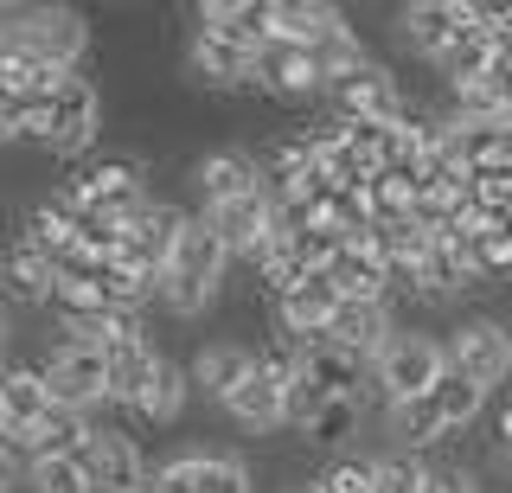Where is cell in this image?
I'll list each match as a JSON object with an SVG mask.
<instances>
[{
  "mask_svg": "<svg viewBox=\"0 0 512 493\" xmlns=\"http://www.w3.org/2000/svg\"><path fill=\"white\" fill-rule=\"evenodd\" d=\"M231 263H237V257L224 250V237L205 225L199 212H192V225H186V237H180V250H173L167 276H160V295H154V301L173 314V321H199V314L218 308Z\"/></svg>",
  "mask_w": 512,
  "mask_h": 493,
  "instance_id": "obj_1",
  "label": "cell"
},
{
  "mask_svg": "<svg viewBox=\"0 0 512 493\" xmlns=\"http://www.w3.org/2000/svg\"><path fill=\"white\" fill-rule=\"evenodd\" d=\"M448 372V346L442 333H423V327H397V340L372 359V385H365V410H391V404H410V397H429Z\"/></svg>",
  "mask_w": 512,
  "mask_h": 493,
  "instance_id": "obj_2",
  "label": "cell"
},
{
  "mask_svg": "<svg viewBox=\"0 0 512 493\" xmlns=\"http://www.w3.org/2000/svg\"><path fill=\"white\" fill-rule=\"evenodd\" d=\"M0 45H20V52L45 58L52 71H77L90 52V26L77 7H52V0H39V7H7L0 13Z\"/></svg>",
  "mask_w": 512,
  "mask_h": 493,
  "instance_id": "obj_3",
  "label": "cell"
},
{
  "mask_svg": "<svg viewBox=\"0 0 512 493\" xmlns=\"http://www.w3.org/2000/svg\"><path fill=\"white\" fill-rule=\"evenodd\" d=\"M96 135H103V97H96V84H90V77H64L52 97H45L39 148L58 154V161L84 167V154L96 148Z\"/></svg>",
  "mask_w": 512,
  "mask_h": 493,
  "instance_id": "obj_4",
  "label": "cell"
},
{
  "mask_svg": "<svg viewBox=\"0 0 512 493\" xmlns=\"http://www.w3.org/2000/svg\"><path fill=\"white\" fill-rule=\"evenodd\" d=\"M84 212H103L116 218V225H128V218L141 212L154 193H148V167L135 161V154H103V161H84L71 173V186H64Z\"/></svg>",
  "mask_w": 512,
  "mask_h": 493,
  "instance_id": "obj_5",
  "label": "cell"
},
{
  "mask_svg": "<svg viewBox=\"0 0 512 493\" xmlns=\"http://www.w3.org/2000/svg\"><path fill=\"white\" fill-rule=\"evenodd\" d=\"M468 33H487L480 0H410V7H397V20H391V39L404 45L410 58H429V65Z\"/></svg>",
  "mask_w": 512,
  "mask_h": 493,
  "instance_id": "obj_6",
  "label": "cell"
},
{
  "mask_svg": "<svg viewBox=\"0 0 512 493\" xmlns=\"http://www.w3.org/2000/svg\"><path fill=\"white\" fill-rule=\"evenodd\" d=\"M442 346H448V372L474 378L487 391L512 378V321H500V314H461L442 333Z\"/></svg>",
  "mask_w": 512,
  "mask_h": 493,
  "instance_id": "obj_7",
  "label": "cell"
},
{
  "mask_svg": "<svg viewBox=\"0 0 512 493\" xmlns=\"http://www.w3.org/2000/svg\"><path fill=\"white\" fill-rule=\"evenodd\" d=\"M39 372H45V385H52V397L64 410H90L96 417V404H109V353L103 346L52 340L39 353Z\"/></svg>",
  "mask_w": 512,
  "mask_h": 493,
  "instance_id": "obj_8",
  "label": "cell"
},
{
  "mask_svg": "<svg viewBox=\"0 0 512 493\" xmlns=\"http://www.w3.org/2000/svg\"><path fill=\"white\" fill-rule=\"evenodd\" d=\"M327 103H333V116L340 122H384V129H404L410 122V97H404V84H397V71L391 65H359L352 77H340V84L327 90Z\"/></svg>",
  "mask_w": 512,
  "mask_h": 493,
  "instance_id": "obj_9",
  "label": "cell"
},
{
  "mask_svg": "<svg viewBox=\"0 0 512 493\" xmlns=\"http://www.w3.org/2000/svg\"><path fill=\"white\" fill-rule=\"evenodd\" d=\"M192 225V212L186 205H173V199H148L135 218H128V237H122V263L128 269H141L148 282L167 276V263H173V250H180V237Z\"/></svg>",
  "mask_w": 512,
  "mask_h": 493,
  "instance_id": "obj_10",
  "label": "cell"
},
{
  "mask_svg": "<svg viewBox=\"0 0 512 493\" xmlns=\"http://www.w3.org/2000/svg\"><path fill=\"white\" fill-rule=\"evenodd\" d=\"M154 487H160V493H256V474H250L244 455L180 449V455L154 461Z\"/></svg>",
  "mask_w": 512,
  "mask_h": 493,
  "instance_id": "obj_11",
  "label": "cell"
},
{
  "mask_svg": "<svg viewBox=\"0 0 512 493\" xmlns=\"http://www.w3.org/2000/svg\"><path fill=\"white\" fill-rule=\"evenodd\" d=\"M77 461H84V474H90L96 493H141V487L154 481V468H148V455H141V442L128 436L122 423H96L90 449L77 455Z\"/></svg>",
  "mask_w": 512,
  "mask_h": 493,
  "instance_id": "obj_12",
  "label": "cell"
},
{
  "mask_svg": "<svg viewBox=\"0 0 512 493\" xmlns=\"http://www.w3.org/2000/svg\"><path fill=\"white\" fill-rule=\"evenodd\" d=\"M263 161H256L250 148H212L192 161V193H199V212H212V205H231V199H250L263 193Z\"/></svg>",
  "mask_w": 512,
  "mask_h": 493,
  "instance_id": "obj_13",
  "label": "cell"
},
{
  "mask_svg": "<svg viewBox=\"0 0 512 493\" xmlns=\"http://www.w3.org/2000/svg\"><path fill=\"white\" fill-rule=\"evenodd\" d=\"M256 90H269V97H282V103H314V97H327V77H320L308 45L269 39L263 52H256Z\"/></svg>",
  "mask_w": 512,
  "mask_h": 493,
  "instance_id": "obj_14",
  "label": "cell"
},
{
  "mask_svg": "<svg viewBox=\"0 0 512 493\" xmlns=\"http://www.w3.org/2000/svg\"><path fill=\"white\" fill-rule=\"evenodd\" d=\"M224 417L244 429V436H276V429H288V378L263 359V365H256V372L244 378V385L231 391Z\"/></svg>",
  "mask_w": 512,
  "mask_h": 493,
  "instance_id": "obj_15",
  "label": "cell"
},
{
  "mask_svg": "<svg viewBox=\"0 0 512 493\" xmlns=\"http://www.w3.org/2000/svg\"><path fill=\"white\" fill-rule=\"evenodd\" d=\"M192 20H199V33H212L224 45L263 52V45L276 39V0H199Z\"/></svg>",
  "mask_w": 512,
  "mask_h": 493,
  "instance_id": "obj_16",
  "label": "cell"
},
{
  "mask_svg": "<svg viewBox=\"0 0 512 493\" xmlns=\"http://www.w3.org/2000/svg\"><path fill=\"white\" fill-rule=\"evenodd\" d=\"M256 365H263V353H256V346H244V340H205L199 353L186 359V372H192V391H199L205 404L224 410V404H231V391L244 385Z\"/></svg>",
  "mask_w": 512,
  "mask_h": 493,
  "instance_id": "obj_17",
  "label": "cell"
},
{
  "mask_svg": "<svg viewBox=\"0 0 512 493\" xmlns=\"http://www.w3.org/2000/svg\"><path fill=\"white\" fill-rule=\"evenodd\" d=\"M199 218L224 237V250H231V257L250 263L256 250H263V237L276 231V199H269V186H263V193L231 199V205H212V212H199Z\"/></svg>",
  "mask_w": 512,
  "mask_h": 493,
  "instance_id": "obj_18",
  "label": "cell"
},
{
  "mask_svg": "<svg viewBox=\"0 0 512 493\" xmlns=\"http://www.w3.org/2000/svg\"><path fill=\"white\" fill-rule=\"evenodd\" d=\"M186 77L205 90H256V52L244 45H224L212 33H192L186 45Z\"/></svg>",
  "mask_w": 512,
  "mask_h": 493,
  "instance_id": "obj_19",
  "label": "cell"
},
{
  "mask_svg": "<svg viewBox=\"0 0 512 493\" xmlns=\"http://www.w3.org/2000/svg\"><path fill=\"white\" fill-rule=\"evenodd\" d=\"M327 340H340L346 353H359L365 365H372L384 346L397 340V314H391V301H346V308L333 314Z\"/></svg>",
  "mask_w": 512,
  "mask_h": 493,
  "instance_id": "obj_20",
  "label": "cell"
},
{
  "mask_svg": "<svg viewBox=\"0 0 512 493\" xmlns=\"http://www.w3.org/2000/svg\"><path fill=\"white\" fill-rule=\"evenodd\" d=\"M160 359H167V353H154L148 333H128V340L109 346V404H116V410H135L141 391L154 385Z\"/></svg>",
  "mask_w": 512,
  "mask_h": 493,
  "instance_id": "obj_21",
  "label": "cell"
},
{
  "mask_svg": "<svg viewBox=\"0 0 512 493\" xmlns=\"http://www.w3.org/2000/svg\"><path fill=\"white\" fill-rule=\"evenodd\" d=\"M384 436H391L397 455H423V449H436V442H448V423H442L436 397H410V404L384 410Z\"/></svg>",
  "mask_w": 512,
  "mask_h": 493,
  "instance_id": "obj_22",
  "label": "cell"
},
{
  "mask_svg": "<svg viewBox=\"0 0 512 493\" xmlns=\"http://www.w3.org/2000/svg\"><path fill=\"white\" fill-rule=\"evenodd\" d=\"M327 276L340 282L346 301H391V263H384L372 244H346L340 257L327 263Z\"/></svg>",
  "mask_w": 512,
  "mask_h": 493,
  "instance_id": "obj_23",
  "label": "cell"
},
{
  "mask_svg": "<svg viewBox=\"0 0 512 493\" xmlns=\"http://www.w3.org/2000/svg\"><path fill=\"white\" fill-rule=\"evenodd\" d=\"M346 26V13L340 7H327V0H276V39L288 45H327L333 33Z\"/></svg>",
  "mask_w": 512,
  "mask_h": 493,
  "instance_id": "obj_24",
  "label": "cell"
},
{
  "mask_svg": "<svg viewBox=\"0 0 512 493\" xmlns=\"http://www.w3.org/2000/svg\"><path fill=\"white\" fill-rule=\"evenodd\" d=\"M192 372L180 359H160V372H154V385L141 391V404L128 410V417H141V423H180L186 417V404H192Z\"/></svg>",
  "mask_w": 512,
  "mask_h": 493,
  "instance_id": "obj_25",
  "label": "cell"
},
{
  "mask_svg": "<svg viewBox=\"0 0 512 493\" xmlns=\"http://www.w3.org/2000/svg\"><path fill=\"white\" fill-rule=\"evenodd\" d=\"M90 436H96V417H90V410H64V404H58L52 417H45V423L26 436V455H32V461H45V455H84Z\"/></svg>",
  "mask_w": 512,
  "mask_h": 493,
  "instance_id": "obj_26",
  "label": "cell"
},
{
  "mask_svg": "<svg viewBox=\"0 0 512 493\" xmlns=\"http://www.w3.org/2000/svg\"><path fill=\"white\" fill-rule=\"evenodd\" d=\"M52 289H58V269L39 250L13 244V257H7V301L13 308H52Z\"/></svg>",
  "mask_w": 512,
  "mask_h": 493,
  "instance_id": "obj_27",
  "label": "cell"
},
{
  "mask_svg": "<svg viewBox=\"0 0 512 493\" xmlns=\"http://www.w3.org/2000/svg\"><path fill=\"white\" fill-rule=\"evenodd\" d=\"M64 77H77V71H52L45 58L20 52V45H0V97H52Z\"/></svg>",
  "mask_w": 512,
  "mask_h": 493,
  "instance_id": "obj_28",
  "label": "cell"
},
{
  "mask_svg": "<svg viewBox=\"0 0 512 493\" xmlns=\"http://www.w3.org/2000/svg\"><path fill=\"white\" fill-rule=\"evenodd\" d=\"M493 65H500V58H493V39H487V33H468V39H455V45H448V52L436 58V77L448 84V97H455V90L480 84V77H487Z\"/></svg>",
  "mask_w": 512,
  "mask_h": 493,
  "instance_id": "obj_29",
  "label": "cell"
},
{
  "mask_svg": "<svg viewBox=\"0 0 512 493\" xmlns=\"http://www.w3.org/2000/svg\"><path fill=\"white\" fill-rule=\"evenodd\" d=\"M365 429V391H352V397H327V410L308 423V449H346L352 436Z\"/></svg>",
  "mask_w": 512,
  "mask_h": 493,
  "instance_id": "obj_30",
  "label": "cell"
},
{
  "mask_svg": "<svg viewBox=\"0 0 512 493\" xmlns=\"http://www.w3.org/2000/svg\"><path fill=\"white\" fill-rule=\"evenodd\" d=\"M436 397V410H442V423H448V436H461V429H474L480 423V410H487V385H474V378H461V372H442V385L429 391Z\"/></svg>",
  "mask_w": 512,
  "mask_h": 493,
  "instance_id": "obj_31",
  "label": "cell"
},
{
  "mask_svg": "<svg viewBox=\"0 0 512 493\" xmlns=\"http://www.w3.org/2000/svg\"><path fill=\"white\" fill-rule=\"evenodd\" d=\"M26 493H96V487H90V474H84L77 455H45V461H32Z\"/></svg>",
  "mask_w": 512,
  "mask_h": 493,
  "instance_id": "obj_32",
  "label": "cell"
},
{
  "mask_svg": "<svg viewBox=\"0 0 512 493\" xmlns=\"http://www.w3.org/2000/svg\"><path fill=\"white\" fill-rule=\"evenodd\" d=\"M423 481H429L423 455H397V449L378 455V493H423Z\"/></svg>",
  "mask_w": 512,
  "mask_h": 493,
  "instance_id": "obj_33",
  "label": "cell"
},
{
  "mask_svg": "<svg viewBox=\"0 0 512 493\" xmlns=\"http://www.w3.org/2000/svg\"><path fill=\"white\" fill-rule=\"evenodd\" d=\"M474 205H480L487 218H512V167H506V161L474 173Z\"/></svg>",
  "mask_w": 512,
  "mask_h": 493,
  "instance_id": "obj_34",
  "label": "cell"
},
{
  "mask_svg": "<svg viewBox=\"0 0 512 493\" xmlns=\"http://www.w3.org/2000/svg\"><path fill=\"white\" fill-rule=\"evenodd\" d=\"M423 493H487V474L474 461H429Z\"/></svg>",
  "mask_w": 512,
  "mask_h": 493,
  "instance_id": "obj_35",
  "label": "cell"
},
{
  "mask_svg": "<svg viewBox=\"0 0 512 493\" xmlns=\"http://www.w3.org/2000/svg\"><path fill=\"white\" fill-rule=\"evenodd\" d=\"M480 20H487L493 58H506V65H512V0H480Z\"/></svg>",
  "mask_w": 512,
  "mask_h": 493,
  "instance_id": "obj_36",
  "label": "cell"
},
{
  "mask_svg": "<svg viewBox=\"0 0 512 493\" xmlns=\"http://www.w3.org/2000/svg\"><path fill=\"white\" fill-rule=\"evenodd\" d=\"M493 442H500V461H506V468H512V404L500 410V436H493Z\"/></svg>",
  "mask_w": 512,
  "mask_h": 493,
  "instance_id": "obj_37",
  "label": "cell"
},
{
  "mask_svg": "<svg viewBox=\"0 0 512 493\" xmlns=\"http://www.w3.org/2000/svg\"><path fill=\"white\" fill-rule=\"evenodd\" d=\"M141 493H160V487H154V481H148V487H141Z\"/></svg>",
  "mask_w": 512,
  "mask_h": 493,
  "instance_id": "obj_38",
  "label": "cell"
},
{
  "mask_svg": "<svg viewBox=\"0 0 512 493\" xmlns=\"http://www.w3.org/2000/svg\"><path fill=\"white\" fill-rule=\"evenodd\" d=\"M276 493H301V487H276Z\"/></svg>",
  "mask_w": 512,
  "mask_h": 493,
  "instance_id": "obj_39",
  "label": "cell"
},
{
  "mask_svg": "<svg viewBox=\"0 0 512 493\" xmlns=\"http://www.w3.org/2000/svg\"><path fill=\"white\" fill-rule=\"evenodd\" d=\"M487 493H506V487H487Z\"/></svg>",
  "mask_w": 512,
  "mask_h": 493,
  "instance_id": "obj_40",
  "label": "cell"
}]
</instances>
